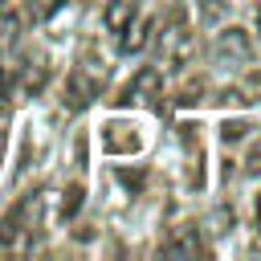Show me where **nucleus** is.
<instances>
[{
	"mask_svg": "<svg viewBox=\"0 0 261 261\" xmlns=\"http://www.w3.org/2000/svg\"><path fill=\"white\" fill-rule=\"evenodd\" d=\"M61 4L65 0H29V12H33V20H49L53 12H61Z\"/></svg>",
	"mask_w": 261,
	"mask_h": 261,
	"instance_id": "0eeeda50",
	"label": "nucleus"
},
{
	"mask_svg": "<svg viewBox=\"0 0 261 261\" xmlns=\"http://www.w3.org/2000/svg\"><path fill=\"white\" fill-rule=\"evenodd\" d=\"M257 216H261V204H257Z\"/></svg>",
	"mask_w": 261,
	"mask_h": 261,
	"instance_id": "f8f14e48",
	"label": "nucleus"
},
{
	"mask_svg": "<svg viewBox=\"0 0 261 261\" xmlns=\"http://www.w3.org/2000/svg\"><path fill=\"white\" fill-rule=\"evenodd\" d=\"M8 73H4V65H0V110H8Z\"/></svg>",
	"mask_w": 261,
	"mask_h": 261,
	"instance_id": "1a4fd4ad",
	"label": "nucleus"
},
{
	"mask_svg": "<svg viewBox=\"0 0 261 261\" xmlns=\"http://www.w3.org/2000/svg\"><path fill=\"white\" fill-rule=\"evenodd\" d=\"M139 4H143V0H110V4H106V29H110V33H122V29L139 16Z\"/></svg>",
	"mask_w": 261,
	"mask_h": 261,
	"instance_id": "20e7f679",
	"label": "nucleus"
},
{
	"mask_svg": "<svg viewBox=\"0 0 261 261\" xmlns=\"http://www.w3.org/2000/svg\"><path fill=\"white\" fill-rule=\"evenodd\" d=\"M37 228H41V192H29L24 200H16L4 212V220H0V249L4 253H24L33 245V237H37Z\"/></svg>",
	"mask_w": 261,
	"mask_h": 261,
	"instance_id": "f257e3e1",
	"label": "nucleus"
},
{
	"mask_svg": "<svg viewBox=\"0 0 261 261\" xmlns=\"http://www.w3.org/2000/svg\"><path fill=\"white\" fill-rule=\"evenodd\" d=\"M257 33H261V8H257Z\"/></svg>",
	"mask_w": 261,
	"mask_h": 261,
	"instance_id": "9b49d317",
	"label": "nucleus"
},
{
	"mask_svg": "<svg viewBox=\"0 0 261 261\" xmlns=\"http://www.w3.org/2000/svg\"><path fill=\"white\" fill-rule=\"evenodd\" d=\"M167 253H200V237H196V228H184L175 241H167Z\"/></svg>",
	"mask_w": 261,
	"mask_h": 261,
	"instance_id": "423d86ee",
	"label": "nucleus"
},
{
	"mask_svg": "<svg viewBox=\"0 0 261 261\" xmlns=\"http://www.w3.org/2000/svg\"><path fill=\"white\" fill-rule=\"evenodd\" d=\"M0 4H8V0H0Z\"/></svg>",
	"mask_w": 261,
	"mask_h": 261,
	"instance_id": "ddd939ff",
	"label": "nucleus"
},
{
	"mask_svg": "<svg viewBox=\"0 0 261 261\" xmlns=\"http://www.w3.org/2000/svg\"><path fill=\"white\" fill-rule=\"evenodd\" d=\"M245 130H249L245 122H224V139H241Z\"/></svg>",
	"mask_w": 261,
	"mask_h": 261,
	"instance_id": "9d476101",
	"label": "nucleus"
},
{
	"mask_svg": "<svg viewBox=\"0 0 261 261\" xmlns=\"http://www.w3.org/2000/svg\"><path fill=\"white\" fill-rule=\"evenodd\" d=\"M151 33H155V20H151V16H147V20H139V16H135V20L122 29V37H118V49H122V53H139V49L151 41Z\"/></svg>",
	"mask_w": 261,
	"mask_h": 261,
	"instance_id": "7ed1b4c3",
	"label": "nucleus"
},
{
	"mask_svg": "<svg viewBox=\"0 0 261 261\" xmlns=\"http://www.w3.org/2000/svg\"><path fill=\"white\" fill-rule=\"evenodd\" d=\"M77 204H82V188H77V184H69V188H65V204H61V216H73V212H77Z\"/></svg>",
	"mask_w": 261,
	"mask_h": 261,
	"instance_id": "6e6552de",
	"label": "nucleus"
},
{
	"mask_svg": "<svg viewBox=\"0 0 261 261\" xmlns=\"http://www.w3.org/2000/svg\"><path fill=\"white\" fill-rule=\"evenodd\" d=\"M159 90H163V73H159L155 65H143V69L130 77V86L122 90V98H118V102H122V106H126V102H155V98H159Z\"/></svg>",
	"mask_w": 261,
	"mask_h": 261,
	"instance_id": "f03ea898",
	"label": "nucleus"
},
{
	"mask_svg": "<svg viewBox=\"0 0 261 261\" xmlns=\"http://www.w3.org/2000/svg\"><path fill=\"white\" fill-rule=\"evenodd\" d=\"M106 147L110 151H139V139L122 135V126H106Z\"/></svg>",
	"mask_w": 261,
	"mask_h": 261,
	"instance_id": "39448f33",
	"label": "nucleus"
}]
</instances>
